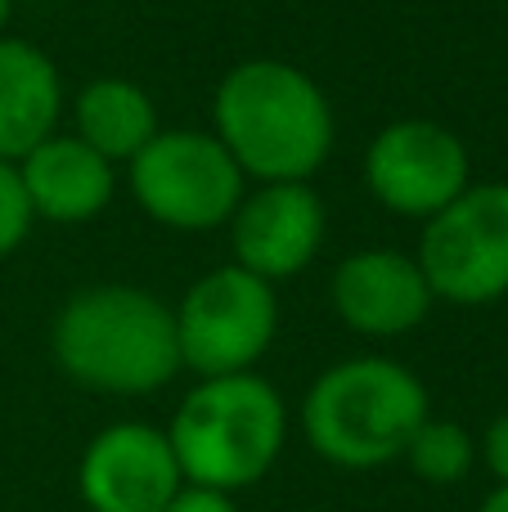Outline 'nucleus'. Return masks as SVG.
<instances>
[{"instance_id":"f8f14e48","label":"nucleus","mask_w":508,"mask_h":512,"mask_svg":"<svg viewBox=\"0 0 508 512\" xmlns=\"http://www.w3.org/2000/svg\"><path fill=\"white\" fill-rule=\"evenodd\" d=\"M27 203L54 225L95 221L113 203V162L81 135H45L27 158H18Z\"/></svg>"},{"instance_id":"6e6552de","label":"nucleus","mask_w":508,"mask_h":512,"mask_svg":"<svg viewBox=\"0 0 508 512\" xmlns=\"http://www.w3.org/2000/svg\"><path fill=\"white\" fill-rule=\"evenodd\" d=\"M365 185L387 212L428 221L473 185L468 149L455 131L423 117L392 122L374 135L365 153Z\"/></svg>"},{"instance_id":"4468645a","label":"nucleus","mask_w":508,"mask_h":512,"mask_svg":"<svg viewBox=\"0 0 508 512\" xmlns=\"http://www.w3.org/2000/svg\"><path fill=\"white\" fill-rule=\"evenodd\" d=\"M77 135L108 162H131L158 135V108L135 81L99 77L77 95Z\"/></svg>"},{"instance_id":"f3484780","label":"nucleus","mask_w":508,"mask_h":512,"mask_svg":"<svg viewBox=\"0 0 508 512\" xmlns=\"http://www.w3.org/2000/svg\"><path fill=\"white\" fill-rule=\"evenodd\" d=\"M162 512H239L234 508V499L225 495V490H207V486H180V495L171 499Z\"/></svg>"},{"instance_id":"ddd939ff","label":"nucleus","mask_w":508,"mask_h":512,"mask_svg":"<svg viewBox=\"0 0 508 512\" xmlns=\"http://www.w3.org/2000/svg\"><path fill=\"white\" fill-rule=\"evenodd\" d=\"M63 113L59 68L36 45L0 36V158L18 162L54 135Z\"/></svg>"},{"instance_id":"6ab92c4d","label":"nucleus","mask_w":508,"mask_h":512,"mask_svg":"<svg viewBox=\"0 0 508 512\" xmlns=\"http://www.w3.org/2000/svg\"><path fill=\"white\" fill-rule=\"evenodd\" d=\"M477 512H508V486H495L491 495L482 499V508H477Z\"/></svg>"},{"instance_id":"2eb2a0df","label":"nucleus","mask_w":508,"mask_h":512,"mask_svg":"<svg viewBox=\"0 0 508 512\" xmlns=\"http://www.w3.org/2000/svg\"><path fill=\"white\" fill-rule=\"evenodd\" d=\"M405 459H410L414 477L428 481V486H455V481H464L473 472L477 445L464 423L428 414L419 423V432L410 436V445H405Z\"/></svg>"},{"instance_id":"f03ea898","label":"nucleus","mask_w":508,"mask_h":512,"mask_svg":"<svg viewBox=\"0 0 508 512\" xmlns=\"http://www.w3.org/2000/svg\"><path fill=\"white\" fill-rule=\"evenodd\" d=\"M59 369L72 382L108 396H144L176 378V310L131 283H99L59 310L50 328Z\"/></svg>"},{"instance_id":"dca6fc26","label":"nucleus","mask_w":508,"mask_h":512,"mask_svg":"<svg viewBox=\"0 0 508 512\" xmlns=\"http://www.w3.org/2000/svg\"><path fill=\"white\" fill-rule=\"evenodd\" d=\"M36 212L27 203V189H23V176H18V162H5L0 158V261L27 239L32 230Z\"/></svg>"},{"instance_id":"423d86ee","label":"nucleus","mask_w":508,"mask_h":512,"mask_svg":"<svg viewBox=\"0 0 508 512\" xmlns=\"http://www.w3.org/2000/svg\"><path fill=\"white\" fill-rule=\"evenodd\" d=\"M419 270L432 297L450 306H491L508 292V185H468L455 203L428 216Z\"/></svg>"},{"instance_id":"0eeeda50","label":"nucleus","mask_w":508,"mask_h":512,"mask_svg":"<svg viewBox=\"0 0 508 512\" xmlns=\"http://www.w3.org/2000/svg\"><path fill=\"white\" fill-rule=\"evenodd\" d=\"M279 328V301L261 274L221 265L185 292L176 310L180 364L198 378L248 373Z\"/></svg>"},{"instance_id":"9b49d317","label":"nucleus","mask_w":508,"mask_h":512,"mask_svg":"<svg viewBox=\"0 0 508 512\" xmlns=\"http://www.w3.org/2000/svg\"><path fill=\"white\" fill-rule=\"evenodd\" d=\"M432 288L419 261L396 248L351 252L333 270V310L351 333L365 337H401L428 319Z\"/></svg>"},{"instance_id":"9d476101","label":"nucleus","mask_w":508,"mask_h":512,"mask_svg":"<svg viewBox=\"0 0 508 512\" xmlns=\"http://www.w3.org/2000/svg\"><path fill=\"white\" fill-rule=\"evenodd\" d=\"M234 265L261 274L266 283L302 274L320 256L324 203L306 180H275L243 198L230 216Z\"/></svg>"},{"instance_id":"1a4fd4ad","label":"nucleus","mask_w":508,"mask_h":512,"mask_svg":"<svg viewBox=\"0 0 508 512\" xmlns=\"http://www.w3.org/2000/svg\"><path fill=\"white\" fill-rule=\"evenodd\" d=\"M77 486L90 512H162L185 486L167 432L149 423H113L86 445Z\"/></svg>"},{"instance_id":"a211bd4d","label":"nucleus","mask_w":508,"mask_h":512,"mask_svg":"<svg viewBox=\"0 0 508 512\" xmlns=\"http://www.w3.org/2000/svg\"><path fill=\"white\" fill-rule=\"evenodd\" d=\"M482 459L491 468V477L508 486V414H500L491 427L482 432Z\"/></svg>"},{"instance_id":"aec40b11","label":"nucleus","mask_w":508,"mask_h":512,"mask_svg":"<svg viewBox=\"0 0 508 512\" xmlns=\"http://www.w3.org/2000/svg\"><path fill=\"white\" fill-rule=\"evenodd\" d=\"M9 5H14V0H0V36H5V23H9Z\"/></svg>"},{"instance_id":"20e7f679","label":"nucleus","mask_w":508,"mask_h":512,"mask_svg":"<svg viewBox=\"0 0 508 512\" xmlns=\"http://www.w3.org/2000/svg\"><path fill=\"white\" fill-rule=\"evenodd\" d=\"M284 432L288 409L279 391L248 369L198 382L171 418L167 441L189 486L234 495L275 468Z\"/></svg>"},{"instance_id":"7ed1b4c3","label":"nucleus","mask_w":508,"mask_h":512,"mask_svg":"<svg viewBox=\"0 0 508 512\" xmlns=\"http://www.w3.org/2000/svg\"><path fill=\"white\" fill-rule=\"evenodd\" d=\"M423 418H428L423 382L383 355L333 364L302 400V432L311 450L351 472L401 459Z\"/></svg>"},{"instance_id":"39448f33","label":"nucleus","mask_w":508,"mask_h":512,"mask_svg":"<svg viewBox=\"0 0 508 512\" xmlns=\"http://www.w3.org/2000/svg\"><path fill=\"white\" fill-rule=\"evenodd\" d=\"M131 194L167 230H216L243 203V167L207 131H158L131 158Z\"/></svg>"},{"instance_id":"f257e3e1","label":"nucleus","mask_w":508,"mask_h":512,"mask_svg":"<svg viewBox=\"0 0 508 512\" xmlns=\"http://www.w3.org/2000/svg\"><path fill=\"white\" fill-rule=\"evenodd\" d=\"M216 140L230 149L243 176L266 185L311 180L333 149L329 95L302 68L279 59H248L216 86Z\"/></svg>"}]
</instances>
